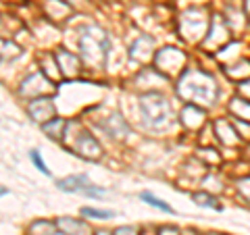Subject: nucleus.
<instances>
[{"label": "nucleus", "mask_w": 250, "mask_h": 235, "mask_svg": "<svg viewBox=\"0 0 250 235\" xmlns=\"http://www.w3.org/2000/svg\"><path fill=\"white\" fill-rule=\"evenodd\" d=\"M177 96L190 104L198 106H213L219 96V85L208 75L200 69H188L177 81Z\"/></svg>", "instance_id": "f257e3e1"}, {"label": "nucleus", "mask_w": 250, "mask_h": 235, "mask_svg": "<svg viewBox=\"0 0 250 235\" xmlns=\"http://www.w3.org/2000/svg\"><path fill=\"white\" fill-rule=\"evenodd\" d=\"M140 111H142L144 123L148 127L161 129V127H165V125H169V121H171L169 102L156 92L144 94V96L140 98Z\"/></svg>", "instance_id": "f03ea898"}, {"label": "nucleus", "mask_w": 250, "mask_h": 235, "mask_svg": "<svg viewBox=\"0 0 250 235\" xmlns=\"http://www.w3.org/2000/svg\"><path fill=\"white\" fill-rule=\"evenodd\" d=\"M210 25V21L207 17V13L202 11V9H192V11H188L182 21H179V29H182V36L186 38V40H192V42H196L200 40L202 36H205V31L208 29Z\"/></svg>", "instance_id": "7ed1b4c3"}, {"label": "nucleus", "mask_w": 250, "mask_h": 235, "mask_svg": "<svg viewBox=\"0 0 250 235\" xmlns=\"http://www.w3.org/2000/svg\"><path fill=\"white\" fill-rule=\"evenodd\" d=\"M186 62V54L177 48H163L156 54V69L163 75H175L182 71Z\"/></svg>", "instance_id": "20e7f679"}, {"label": "nucleus", "mask_w": 250, "mask_h": 235, "mask_svg": "<svg viewBox=\"0 0 250 235\" xmlns=\"http://www.w3.org/2000/svg\"><path fill=\"white\" fill-rule=\"evenodd\" d=\"M57 185L61 187L62 192H82L85 196H94V198H98V196H103L104 190H100V187H94L92 183H88V177L85 175H71V177H65L57 181Z\"/></svg>", "instance_id": "39448f33"}, {"label": "nucleus", "mask_w": 250, "mask_h": 235, "mask_svg": "<svg viewBox=\"0 0 250 235\" xmlns=\"http://www.w3.org/2000/svg\"><path fill=\"white\" fill-rule=\"evenodd\" d=\"M228 42H229V27H228V23H225V19L219 17V15H215V17L210 19L205 44L208 46V48L215 50V48H219V46H223Z\"/></svg>", "instance_id": "423d86ee"}, {"label": "nucleus", "mask_w": 250, "mask_h": 235, "mask_svg": "<svg viewBox=\"0 0 250 235\" xmlns=\"http://www.w3.org/2000/svg\"><path fill=\"white\" fill-rule=\"evenodd\" d=\"M27 108H29L31 119L38 121V123H42V125L48 123L50 117L54 115V104H52L50 98H34Z\"/></svg>", "instance_id": "0eeeda50"}, {"label": "nucleus", "mask_w": 250, "mask_h": 235, "mask_svg": "<svg viewBox=\"0 0 250 235\" xmlns=\"http://www.w3.org/2000/svg\"><path fill=\"white\" fill-rule=\"evenodd\" d=\"M73 152H77L83 158H98L100 156V146L96 144V139H94L90 133H80V137H77V142L73 144Z\"/></svg>", "instance_id": "6e6552de"}, {"label": "nucleus", "mask_w": 250, "mask_h": 235, "mask_svg": "<svg viewBox=\"0 0 250 235\" xmlns=\"http://www.w3.org/2000/svg\"><path fill=\"white\" fill-rule=\"evenodd\" d=\"M215 133H217V137L221 139L225 146H238V144H242V137L238 136V131H236V127H233V123L225 121V119H219L215 123Z\"/></svg>", "instance_id": "1a4fd4ad"}, {"label": "nucleus", "mask_w": 250, "mask_h": 235, "mask_svg": "<svg viewBox=\"0 0 250 235\" xmlns=\"http://www.w3.org/2000/svg\"><path fill=\"white\" fill-rule=\"evenodd\" d=\"M182 121L186 127H190V129H198L205 125L207 121V117H205V111H202V106L198 104H188L184 108V113H182Z\"/></svg>", "instance_id": "9d476101"}, {"label": "nucleus", "mask_w": 250, "mask_h": 235, "mask_svg": "<svg viewBox=\"0 0 250 235\" xmlns=\"http://www.w3.org/2000/svg\"><path fill=\"white\" fill-rule=\"evenodd\" d=\"M225 73L231 79H240L244 81L250 77V60L248 59H236V62H228L225 65Z\"/></svg>", "instance_id": "9b49d317"}, {"label": "nucleus", "mask_w": 250, "mask_h": 235, "mask_svg": "<svg viewBox=\"0 0 250 235\" xmlns=\"http://www.w3.org/2000/svg\"><path fill=\"white\" fill-rule=\"evenodd\" d=\"M229 113L236 117V119L250 121V100H244L242 96H236L229 102Z\"/></svg>", "instance_id": "f8f14e48"}, {"label": "nucleus", "mask_w": 250, "mask_h": 235, "mask_svg": "<svg viewBox=\"0 0 250 235\" xmlns=\"http://www.w3.org/2000/svg\"><path fill=\"white\" fill-rule=\"evenodd\" d=\"M104 127H106V131L111 133L113 137H125L127 136V125H125V121L121 119L119 115H111L106 119V123H104Z\"/></svg>", "instance_id": "ddd939ff"}, {"label": "nucleus", "mask_w": 250, "mask_h": 235, "mask_svg": "<svg viewBox=\"0 0 250 235\" xmlns=\"http://www.w3.org/2000/svg\"><path fill=\"white\" fill-rule=\"evenodd\" d=\"M192 200L196 202L198 206H205V208H215V210H221V204H219L215 196H213V194H208V192H196V194H192Z\"/></svg>", "instance_id": "4468645a"}, {"label": "nucleus", "mask_w": 250, "mask_h": 235, "mask_svg": "<svg viewBox=\"0 0 250 235\" xmlns=\"http://www.w3.org/2000/svg\"><path fill=\"white\" fill-rule=\"evenodd\" d=\"M140 198H142L146 204H150V206H154V208H159V210H163V213H173V208H171L169 204H165L163 200H159V198H154V196L150 194V192H142L140 194Z\"/></svg>", "instance_id": "2eb2a0df"}, {"label": "nucleus", "mask_w": 250, "mask_h": 235, "mask_svg": "<svg viewBox=\"0 0 250 235\" xmlns=\"http://www.w3.org/2000/svg\"><path fill=\"white\" fill-rule=\"evenodd\" d=\"M233 127H236L238 136L242 137V142H250V121H244V119H233Z\"/></svg>", "instance_id": "dca6fc26"}, {"label": "nucleus", "mask_w": 250, "mask_h": 235, "mask_svg": "<svg viewBox=\"0 0 250 235\" xmlns=\"http://www.w3.org/2000/svg\"><path fill=\"white\" fill-rule=\"evenodd\" d=\"M82 215L92 216V218H100V221H104V218L115 216L113 210H98V208H82Z\"/></svg>", "instance_id": "f3484780"}, {"label": "nucleus", "mask_w": 250, "mask_h": 235, "mask_svg": "<svg viewBox=\"0 0 250 235\" xmlns=\"http://www.w3.org/2000/svg\"><path fill=\"white\" fill-rule=\"evenodd\" d=\"M238 192H240L242 198H244V202H248V204H250V177L240 179V181H238Z\"/></svg>", "instance_id": "a211bd4d"}, {"label": "nucleus", "mask_w": 250, "mask_h": 235, "mask_svg": "<svg viewBox=\"0 0 250 235\" xmlns=\"http://www.w3.org/2000/svg\"><path fill=\"white\" fill-rule=\"evenodd\" d=\"M238 90H240V96H242V98L250 100V77H248V79H244V81H240Z\"/></svg>", "instance_id": "6ab92c4d"}, {"label": "nucleus", "mask_w": 250, "mask_h": 235, "mask_svg": "<svg viewBox=\"0 0 250 235\" xmlns=\"http://www.w3.org/2000/svg\"><path fill=\"white\" fill-rule=\"evenodd\" d=\"M31 160H34V162H36V167H38V169H40V171H42V173H44V175H50V171H48V169H46V164H44V160L40 158V154H38V152H31Z\"/></svg>", "instance_id": "aec40b11"}, {"label": "nucleus", "mask_w": 250, "mask_h": 235, "mask_svg": "<svg viewBox=\"0 0 250 235\" xmlns=\"http://www.w3.org/2000/svg\"><path fill=\"white\" fill-rule=\"evenodd\" d=\"M161 235H177V231L171 229V227H165V229H161Z\"/></svg>", "instance_id": "412c9836"}, {"label": "nucleus", "mask_w": 250, "mask_h": 235, "mask_svg": "<svg viewBox=\"0 0 250 235\" xmlns=\"http://www.w3.org/2000/svg\"><path fill=\"white\" fill-rule=\"evenodd\" d=\"M244 13L250 17V0H244Z\"/></svg>", "instance_id": "4be33fe9"}, {"label": "nucleus", "mask_w": 250, "mask_h": 235, "mask_svg": "<svg viewBox=\"0 0 250 235\" xmlns=\"http://www.w3.org/2000/svg\"><path fill=\"white\" fill-rule=\"evenodd\" d=\"M248 156H250V148H248Z\"/></svg>", "instance_id": "5701e85b"}]
</instances>
